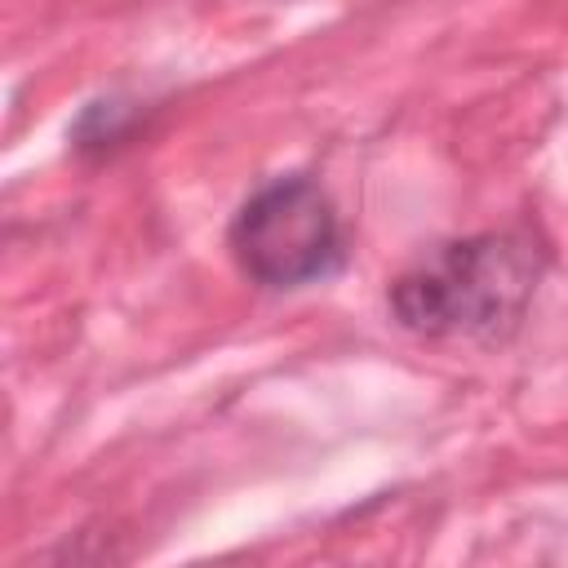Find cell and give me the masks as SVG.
Here are the masks:
<instances>
[{"mask_svg":"<svg viewBox=\"0 0 568 568\" xmlns=\"http://www.w3.org/2000/svg\"><path fill=\"white\" fill-rule=\"evenodd\" d=\"M537 257L515 235H479L435 248L395 288L390 311L426 337H501L524 315Z\"/></svg>","mask_w":568,"mask_h":568,"instance_id":"cell-1","label":"cell"},{"mask_svg":"<svg viewBox=\"0 0 568 568\" xmlns=\"http://www.w3.org/2000/svg\"><path fill=\"white\" fill-rule=\"evenodd\" d=\"M240 266L271 288H293L337 262V217L311 178H275L231 222Z\"/></svg>","mask_w":568,"mask_h":568,"instance_id":"cell-2","label":"cell"}]
</instances>
